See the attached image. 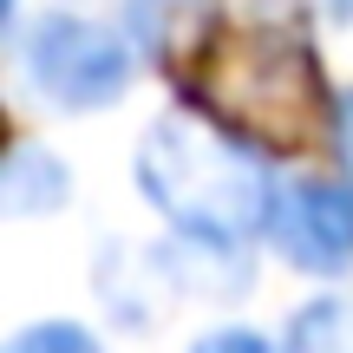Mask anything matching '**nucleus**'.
<instances>
[{
    "instance_id": "nucleus-1",
    "label": "nucleus",
    "mask_w": 353,
    "mask_h": 353,
    "mask_svg": "<svg viewBox=\"0 0 353 353\" xmlns=\"http://www.w3.org/2000/svg\"><path fill=\"white\" fill-rule=\"evenodd\" d=\"M138 190L183 242L216 255H236L249 236H262L281 196L262 170V151L229 138L203 112H170L144 131Z\"/></svg>"
},
{
    "instance_id": "nucleus-2",
    "label": "nucleus",
    "mask_w": 353,
    "mask_h": 353,
    "mask_svg": "<svg viewBox=\"0 0 353 353\" xmlns=\"http://www.w3.org/2000/svg\"><path fill=\"white\" fill-rule=\"evenodd\" d=\"M20 72L59 112H99L118 105L131 85V46L99 20L79 13H46L39 26L20 33Z\"/></svg>"
},
{
    "instance_id": "nucleus-3",
    "label": "nucleus",
    "mask_w": 353,
    "mask_h": 353,
    "mask_svg": "<svg viewBox=\"0 0 353 353\" xmlns=\"http://www.w3.org/2000/svg\"><path fill=\"white\" fill-rule=\"evenodd\" d=\"M268 242L301 275H341L353 268V183H288L268 216Z\"/></svg>"
},
{
    "instance_id": "nucleus-4",
    "label": "nucleus",
    "mask_w": 353,
    "mask_h": 353,
    "mask_svg": "<svg viewBox=\"0 0 353 353\" xmlns=\"http://www.w3.org/2000/svg\"><path fill=\"white\" fill-rule=\"evenodd\" d=\"M65 196H72V170H65L52 151L20 144V151L7 157V176H0V203H7V216H46V210H65Z\"/></svg>"
},
{
    "instance_id": "nucleus-5",
    "label": "nucleus",
    "mask_w": 353,
    "mask_h": 353,
    "mask_svg": "<svg viewBox=\"0 0 353 353\" xmlns=\"http://www.w3.org/2000/svg\"><path fill=\"white\" fill-rule=\"evenodd\" d=\"M288 353H353V301L347 294H321L294 314Z\"/></svg>"
},
{
    "instance_id": "nucleus-6",
    "label": "nucleus",
    "mask_w": 353,
    "mask_h": 353,
    "mask_svg": "<svg viewBox=\"0 0 353 353\" xmlns=\"http://www.w3.org/2000/svg\"><path fill=\"white\" fill-rule=\"evenodd\" d=\"M7 353H99V341H92L85 327H72V321H39V327H26Z\"/></svg>"
},
{
    "instance_id": "nucleus-7",
    "label": "nucleus",
    "mask_w": 353,
    "mask_h": 353,
    "mask_svg": "<svg viewBox=\"0 0 353 353\" xmlns=\"http://www.w3.org/2000/svg\"><path fill=\"white\" fill-rule=\"evenodd\" d=\"M190 353H275V347L262 334H249V327H223V334H203Z\"/></svg>"
},
{
    "instance_id": "nucleus-8",
    "label": "nucleus",
    "mask_w": 353,
    "mask_h": 353,
    "mask_svg": "<svg viewBox=\"0 0 353 353\" xmlns=\"http://www.w3.org/2000/svg\"><path fill=\"white\" fill-rule=\"evenodd\" d=\"M334 144H341V157H347V170H353V85L334 99Z\"/></svg>"
},
{
    "instance_id": "nucleus-9",
    "label": "nucleus",
    "mask_w": 353,
    "mask_h": 353,
    "mask_svg": "<svg viewBox=\"0 0 353 353\" xmlns=\"http://www.w3.org/2000/svg\"><path fill=\"white\" fill-rule=\"evenodd\" d=\"M334 13H341V20H353V0H334Z\"/></svg>"
}]
</instances>
